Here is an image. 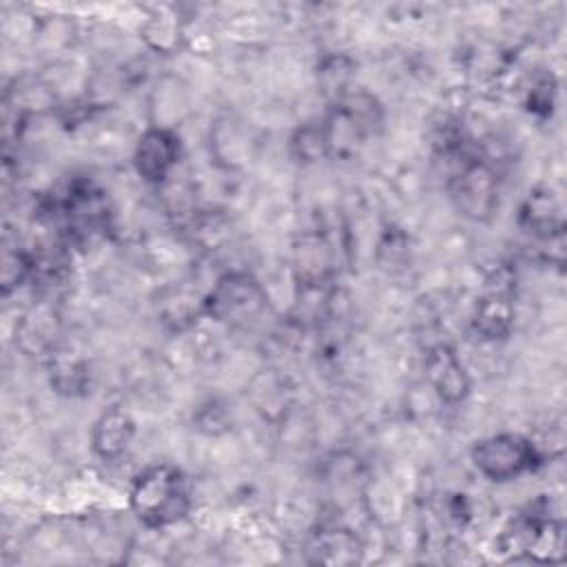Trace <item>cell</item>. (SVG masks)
<instances>
[{
	"label": "cell",
	"mask_w": 567,
	"mask_h": 567,
	"mask_svg": "<svg viewBox=\"0 0 567 567\" xmlns=\"http://www.w3.org/2000/svg\"><path fill=\"white\" fill-rule=\"evenodd\" d=\"M268 306L264 286L246 270H230L217 277L202 299V312L217 323L239 326L257 319Z\"/></svg>",
	"instance_id": "3"
},
{
	"label": "cell",
	"mask_w": 567,
	"mask_h": 567,
	"mask_svg": "<svg viewBox=\"0 0 567 567\" xmlns=\"http://www.w3.org/2000/svg\"><path fill=\"white\" fill-rule=\"evenodd\" d=\"M383 109L368 91H348L332 102L321 120L328 157L352 159L365 140L381 128Z\"/></svg>",
	"instance_id": "2"
},
{
	"label": "cell",
	"mask_w": 567,
	"mask_h": 567,
	"mask_svg": "<svg viewBox=\"0 0 567 567\" xmlns=\"http://www.w3.org/2000/svg\"><path fill=\"white\" fill-rule=\"evenodd\" d=\"M297 279L308 290L323 288L332 277V248L321 235L306 233L295 244Z\"/></svg>",
	"instance_id": "11"
},
{
	"label": "cell",
	"mask_w": 567,
	"mask_h": 567,
	"mask_svg": "<svg viewBox=\"0 0 567 567\" xmlns=\"http://www.w3.org/2000/svg\"><path fill=\"white\" fill-rule=\"evenodd\" d=\"M146 40L157 35V40L151 44L157 51H168L177 42V22L173 18H153L144 29Z\"/></svg>",
	"instance_id": "19"
},
{
	"label": "cell",
	"mask_w": 567,
	"mask_h": 567,
	"mask_svg": "<svg viewBox=\"0 0 567 567\" xmlns=\"http://www.w3.org/2000/svg\"><path fill=\"white\" fill-rule=\"evenodd\" d=\"M31 275H33V257L20 248H16V250L4 248L2 270H0L2 295H9L13 288H18Z\"/></svg>",
	"instance_id": "17"
},
{
	"label": "cell",
	"mask_w": 567,
	"mask_h": 567,
	"mask_svg": "<svg viewBox=\"0 0 567 567\" xmlns=\"http://www.w3.org/2000/svg\"><path fill=\"white\" fill-rule=\"evenodd\" d=\"M354 60L343 53L326 55L317 66V86L328 97V102H337L341 95L350 91V80L354 78Z\"/></svg>",
	"instance_id": "15"
},
{
	"label": "cell",
	"mask_w": 567,
	"mask_h": 567,
	"mask_svg": "<svg viewBox=\"0 0 567 567\" xmlns=\"http://www.w3.org/2000/svg\"><path fill=\"white\" fill-rule=\"evenodd\" d=\"M49 381L62 396H80L89 390V365L71 350L55 346L49 354Z\"/></svg>",
	"instance_id": "13"
},
{
	"label": "cell",
	"mask_w": 567,
	"mask_h": 567,
	"mask_svg": "<svg viewBox=\"0 0 567 567\" xmlns=\"http://www.w3.org/2000/svg\"><path fill=\"white\" fill-rule=\"evenodd\" d=\"M182 155L179 137L168 126H151L146 128L133 153V164L137 175L148 184H162L171 175V171L177 166Z\"/></svg>",
	"instance_id": "6"
},
{
	"label": "cell",
	"mask_w": 567,
	"mask_h": 567,
	"mask_svg": "<svg viewBox=\"0 0 567 567\" xmlns=\"http://www.w3.org/2000/svg\"><path fill=\"white\" fill-rule=\"evenodd\" d=\"M128 505L135 518L148 529L175 525L186 518L193 505L188 478L175 465H151L133 481Z\"/></svg>",
	"instance_id": "1"
},
{
	"label": "cell",
	"mask_w": 567,
	"mask_h": 567,
	"mask_svg": "<svg viewBox=\"0 0 567 567\" xmlns=\"http://www.w3.org/2000/svg\"><path fill=\"white\" fill-rule=\"evenodd\" d=\"M308 551L312 554L315 563L350 565L361 560L363 547L354 532L346 527H330V529H319L315 534Z\"/></svg>",
	"instance_id": "12"
},
{
	"label": "cell",
	"mask_w": 567,
	"mask_h": 567,
	"mask_svg": "<svg viewBox=\"0 0 567 567\" xmlns=\"http://www.w3.org/2000/svg\"><path fill=\"white\" fill-rule=\"evenodd\" d=\"M518 224L523 230L540 241H551L565 235V221L560 215V204L551 188L536 186L529 190L518 210Z\"/></svg>",
	"instance_id": "9"
},
{
	"label": "cell",
	"mask_w": 567,
	"mask_h": 567,
	"mask_svg": "<svg viewBox=\"0 0 567 567\" xmlns=\"http://www.w3.org/2000/svg\"><path fill=\"white\" fill-rule=\"evenodd\" d=\"M474 332L485 341H503L514 328L512 290L505 284H492L489 290L476 301L472 315Z\"/></svg>",
	"instance_id": "8"
},
{
	"label": "cell",
	"mask_w": 567,
	"mask_h": 567,
	"mask_svg": "<svg viewBox=\"0 0 567 567\" xmlns=\"http://www.w3.org/2000/svg\"><path fill=\"white\" fill-rule=\"evenodd\" d=\"M472 463L485 478L505 483L532 472L540 463V454L527 436L503 432L476 441Z\"/></svg>",
	"instance_id": "5"
},
{
	"label": "cell",
	"mask_w": 567,
	"mask_h": 567,
	"mask_svg": "<svg viewBox=\"0 0 567 567\" xmlns=\"http://www.w3.org/2000/svg\"><path fill=\"white\" fill-rule=\"evenodd\" d=\"M425 379L436 392V396L450 405H458L461 401H465L472 388L465 365L456 357L454 348H450L447 343H436L427 350Z\"/></svg>",
	"instance_id": "7"
},
{
	"label": "cell",
	"mask_w": 567,
	"mask_h": 567,
	"mask_svg": "<svg viewBox=\"0 0 567 567\" xmlns=\"http://www.w3.org/2000/svg\"><path fill=\"white\" fill-rule=\"evenodd\" d=\"M290 153L301 164H312V162H319V159L328 157L321 120L319 122H306L292 133Z\"/></svg>",
	"instance_id": "16"
},
{
	"label": "cell",
	"mask_w": 567,
	"mask_h": 567,
	"mask_svg": "<svg viewBox=\"0 0 567 567\" xmlns=\"http://www.w3.org/2000/svg\"><path fill=\"white\" fill-rule=\"evenodd\" d=\"M456 210L472 221H489L498 208V175L489 162L465 155L447 182Z\"/></svg>",
	"instance_id": "4"
},
{
	"label": "cell",
	"mask_w": 567,
	"mask_h": 567,
	"mask_svg": "<svg viewBox=\"0 0 567 567\" xmlns=\"http://www.w3.org/2000/svg\"><path fill=\"white\" fill-rule=\"evenodd\" d=\"M58 321L49 306H33L16 328V341L29 354H49L55 348Z\"/></svg>",
	"instance_id": "14"
},
{
	"label": "cell",
	"mask_w": 567,
	"mask_h": 567,
	"mask_svg": "<svg viewBox=\"0 0 567 567\" xmlns=\"http://www.w3.org/2000/svg\"><path fill=\"white\" fill-rule=\"evenodd\" d=\"M135 439V419L124 408L104 410L91 430V447L100 458H120Z\"/></svg>",
	"instance_id": "10"
},
{
	"label": "cell",
	"mask_w": 567,
	"mask_h": 567,
	"mask_svg": "<svg viewBox=\"0 0 567 567\" xmlns=\"http://www.w3.org/2000/svg\"><path fill=\"white\" fill-rule=\"evenodd\" d=\"M554 102H556V80L551 73H545L534 82V86L527 95V109L534 115L547 117V115H551Z\"/></svg>",
	"instance_id": "18"
}]
</instances>
